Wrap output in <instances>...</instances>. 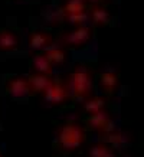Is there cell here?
I'll return each mask as SVG.
<instances>
[{
  "instance_id": "6da1fadb",
  "label": "cell",
  "mask_w": 144,
  "mask_h": 157,
  "mask_svg": "<svg viewBox=\"0 0 144 157\" xmlns=\"http://www.w3.org/2000/svg\"><path fill=\"white\" fill-rule=\"evenodd\" d=\"M91 88H92L91 72L88 71L85 67H79L69 75L68 92H71L74 98L84 100L86 95H89Z\"/></svg>"
},
{
  "instance_id": "7a4b0ae2",
  "label": "cell",
  "mask_w": 144,
  "mask_h": 157,
  "mask_svg": "<svg viewBox=\"0 0 144 157\" xmlns=\"http://www.w3.org/2000/svg\"><path fill=\"white\" fill-rule=\"evenodd\" d=\"M84 141V130L77 123H68L58 133V143L63 150H75Z\"/></svg>"
},
{
  "instance_id": "3957f363",
  "label": "cell",
  "mask_w": 144,
  "mask_h": 157,
  "mask_svg": "<svg viewBox=\"0 0 144 157\" xmlns=\"http://www.w3.org/2000/svg\"><path fill=\"white\" fill-rule=\"evenodd\" d=\"M45 92V101L49 102L52 105H58L62 104L68 100L69 97V92H68V88L62 85V82L55 79V81H51V84L48 85V88L43 91Z\"/></svg>"
},
{
  "instance_id": "277c9868",
  "label": "cell",
  "mask_w": 144,
  "mask_h": 157,
  "mask_svg": "<svg viewBox=\"0 0 144 157\" xmlns=\"http://www.w3.org/2000/svg\"><path fill=\"white\" fill-rule=\"evenodd\" d=\"M7 90L14 98H23V97L32 95L33 91L30 88L28 82V78H23V76H16V78H12L9 82H7Z\"/></svg>"
},
{
  "instance_id": "5b68a950",
  "label": "cell",
  "mask_w": 144,
  "mask_h": 157,
  "mask_svg": "<svg viewBox=\"0 0 144 157\" xmlns=\"http://www.w3.org/2000/svg\"><path fill=\"white\" fill-rule=\"evenodd\" d=\"M92 30L89 26H78L75 30H72L71 33H68L65 38H63V42L66 45H71V46H81L84 43H86L89 39H91Z\"/></svg>"
},
{
  "instance_id": "8992f818",
  "label": "cell",
  "mask_w": 144,
  "mask_h": 157,
  "mask_svg": "<svg viewBox=\"0 0 144 157\" xmlns=\"http://www.w3.org/2000/svg\"><path fill=\"white\" fill-rule=\"evenodd\" d=\"M85 123H88L91 128L100 130V131H110L112 128V121L104 109L94 113V114H89V117L85 120Z\"/></svg>"
},
{
  "instance_id": "52a82bcc",
  "label": "cell",
  "mask_w": 144,
  "mask_h": 157,
  "mask_svg": "<svg viewBox=\"0 0 144 157\" xmlns=\"http://www.w3.org/2000/svg\"><path fill=\"white\" fill-rule=\"evenodd\" d=\"M17 48H19V36L9 29L0 30V51L9 52V51H14Z\"/></svg>"
},
{
  "instance_id": "ba28073f",
  "label": "cell",
  "mask_w": 144,
  "mask_h": 157,
  "mask_svg": "<svg viewBox=\"0 0 144 157\" xmlns=\"http://www.w3.org/2000/svg\"><path fill=\"white\" fill-rule=\"evenodd\" d=\"M51 42H52L51 35H48L46 32H42V30H35L29 36V46L32 49H36V51L45 49L46 46L51 45Z\"/></svg>"
},
{
  "instance_id": "9c48e42d",
  "label": "cell",
  "mask_w": 144,
  "mask_h": 157,
  "mask_svg": "<svg viewBox=\"0 0 144 157\" xmlns=\"http://www.w3.org/2000/svg\"><path fill=\"white\" fill-rule=\"evenodd\" d=\"M45 51V56L48 58L49 61H51V63H62V62H65V59H66V52L63 51L61 46H58V45H49V46H46V48L43 49Z\"/></svg>"
},
{
  "instance_id": "30bf717a",
  "label": "cell",
  "mask_w": 144,
  "mask_h": 157,
  "mask_svg": "<svg viewBox=\"0 0 144 157\" xmlns=\"http://www.w3.org/2000/svg\"><path fill=\"white\" fill-rule=\"evenodd\" d=\"M32 65H33L36 74H40V75H51L52 74V63L45 55H36L32 61Z\"/></svg>"
},
{
  "instance_id": "8fae6325",
  "label": "cell",
  "mask_w": 144,
  "mask_h": 157,
  "mask_svg": "<svg viewBox=\"0 0 144 157\" xmlns=\"http://www.w3.org/2000/svg\"><path fill=\"white\" fill-rule=\"evenodd\" d=\"M28 82L32 91L35 92H43V91L48 88V85L51 84V79H49L46 75H40V74H33L28 78Z\"/></svg>"
},
{
  "instance_id": "7c38bea8",
  "label": "cell",
  "mask_w": 144,
  "mask_h": 157,
  "mask_svg": "<svg viewBox=\"0 0 144 157\" xmlns=\"http://www.w3.org/2000/svg\"><path fill=\"white\" fill-rule=\"evenodd\" d=\"M100 82L107 94H112L118 84V76L114 72H102L100 75Z\"/></svg>"
},
{
  "instance_id": "4fadbf2b",
  "label": "cell",
  "mask_w": 144,
  "mask_h": 157,
  "mask_svg": "<svg viewBox=\"0 0 144 157\" xmlns=\"http://www.w3.org/2000/svg\"><path fill=\"white\" fill-rule=\"evenodd\" d=\"M86 9V2L85 0H68L66 5L63 6V13L66 14H75L81 13Z\"/></svg>"
},
{
  "instance_id": "5bb4252c",
  "label": "cell",
  "mask_w": 144,
  "mask_h": 157,
  "mask_svg": "<svg viewBox=\"0 0 144 157\" xmlns=\"http://www.w3.org/2000/svg\"><path fill=\"white\" fill-rule=\"evenodd\" d=\"M105 107V101L100 98V97H95V98H91V100L85 101L84 104V109L89 114H94V113H98V111H102Z\"/></svg>"
},
{
  "instance_id": "9a60e30c",
  "label": "cell",
  "mask_w": 144,
  "mask_h": 157,
  "mask_svg": "<svg viewBox=\"0 0 144 157\" xmlns=\"http://www.w3.org/2000/svg\"><path fill=\"white\" fill-rule=\"evenodd\" d=\"M89 157H115V154L105 144H95L89 150Z\"/></svg>"
},
{
  "instance_id": "2e32d148",
  "label": "cell",
  "mask_w": 144,
  "mask_h": 157,
  "mask_svg": "<svg viewBox=\"0 0 144 157\" xmlns=\"http://www.w3.org/2000/svg\"><path fill=\"white\" fill-rule=\"evenodd\" d=\"M91 17H92V20H94V23L95 25L102 26V25L108 23V20H110V14H108V12H107L104 7H98V6H97L95 9L92 10Z\"/></svg>"
},
{
  "instance_id": "e0dca14e",
  "label": "cell",
  "mask_w": 144,
  "mask_h": 157,
  "mask_svg": "<svg viewBox=\"0 0 144 157\" xmlns=\"http://www.w3.org/2000/svg\"><path fill=\"white\" fill-rule=\"evenodd\" d=\"M66 17H68V20H69V23L82 26V23L88 19V14H86L85 12H81V13H75V14H68Z\"/></svg>"
},
{
  "instance_id": "ac0fdd59",
  "label": "cell",
  "mask_w": 144,
  "mask_h": 157,
  "mask_svg": "<svg viewBox=\"0 0 144 157\" xmlns=\"http://www.w3.org/2000/svg\"><path fill=\"white\" fill-rule=\"evenodd\" d=\"M127 140V138L123 136V134H110V136H107L105 141H108V143H111L112 146H120V144H123Z\"/></svg>"
},
{
  "instance_id": "d6986e66",
  "label": "cell",
  "mask_w": 144,
  "mask_h": 157,
  "mask_svg": "<svg viewBox=\"0 0 144 157\" xmlns=\"http://www.w3.org/2000/svg\"><path fill=\"white\" fill-rule=\"evenodd\" d=\"M85 2H91V3H101L102 0H85Z\"/></svg>"
}]
</instances>
